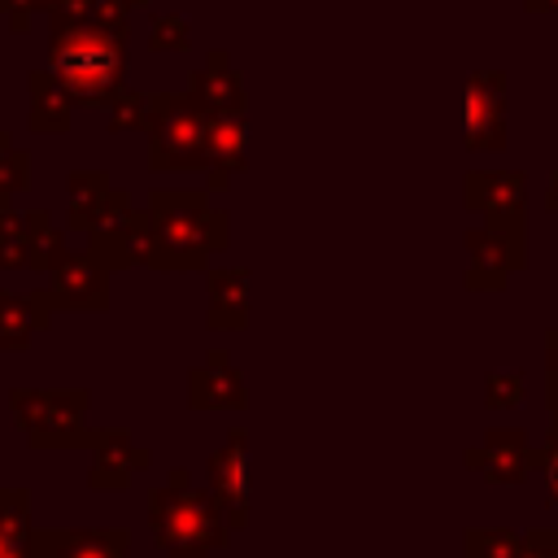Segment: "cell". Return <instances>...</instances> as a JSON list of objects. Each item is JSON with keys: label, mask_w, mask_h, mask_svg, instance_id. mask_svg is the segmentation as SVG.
Here are the masks:
<instances>
[{"label": "cell", "mask_w": 558, "mask_h": 558, "mask_svg": "<svg viewBox=\"0 0 558 558\" xmlns=\"http://www.w3.org/2000/svg\"><path fill=\"white\" fill-rule=\"evenodd\" d=\"M126 70V9L118 0H87L83 13L52 17L48 74L74 105H109Z\"/></svg>", "instance_id": "1"}, {"label": "cell", "mask_w": 558, "mask_h": 558, "mask_svg": "<svg viewBox=\"0 0 558 558\" xmlns=\"http://www.w3.org/2000/svg\"><path fill=\"white\" fill-rule=\"evenodd\" d=\"M231 240V222L205 192L157 187L135 218V266L148 270H209V257Z\"/></svg>", "instance_id": "2"}, {"label": "cell", "mask_w": 558, "mask_h": 558, "mask_svg": "<svg viewBox=\"0 0 558 558\" xmlns=\"http://www.w3.org/2000/svg\"><path fill=\"white\" fill-rule=\"evenodd\" d=\"M148 532L166 558H209L231 541L222 510L205 488L192 484L187 466H170L166 488L148 493Z\"/></svg>", "instance_id": "3"}, {"label": "cell", "mask_w": 558, "mask_h": 558, "mask_svg": "<svg viewBox=\"0 0 558 558\" xmlns=\"http://www.w3.org/2000/svg\"><path fill=\"white\" fill-rule=\"evenodd\" d=\"M87 388H13L9 414L35 449H87Z\"/></svg>", "instance_id": "4"}, {"label": "cell", "mask_w": 558, "mask_h": 558, "mask_svg": "<svg viewBox=\"0 0 558 558\" xmlns=\"http://www.w3.org/2000/svg\"><path fill=\"white\" fill-rule=\"evenodd\" d=\"M209 113L187 92H161L157 118L148 126V166L153 170H205Z\"/></svg>", "instance_id": "5"}, {"label": "cell", "mask_w": 558, "mask_h": 558, "mask_svg": "<svg viewBox=\"0 0 558 558\" xmlns=\"http://www.w3.org/2000/svg\"><path fill=\"white\" fill-rule=\"evenodd\" d=\"M466 209L484 218V227L527 235V174L523 170H471L462 183Z\"/></svg>", "instance_id": "6"}, {"label": "cell", "mask_w": 558, "mask_h": 558, "mask_svg": "<svg viewBox=\"0 0 558 558\" xmlns=\"http://www.w3.org/2000/svg\"><path fill=\"white\" fill-rule=\"evenodd\" d=\"M205 493L222 510L227 527H248V432L231 427L227 440L205 458Z\"/></svg>", "instance_id": "7"}, {"label": "cell", "mask_w": 558, "mask_h": 558, "mask_svg": "<svg viewBox=\"0 0 558 558\" xmlns=\"http://www.w3.org/2000/svg\"><path fill=\"white\" fill-rule=\"evenodd\" d=\"M527 266V235H510L497 227H466V288L501 292L510 275Z\"/></svg>", "instance_id": "8"}, {"label": "cell", "mask_w": 558, "mask_h": 558, "mask_svg": "<svg viewBox=\"0 0 558 558\" xmlns=\"http://www.w3.org/2000/svg\"><path fill=\"white\" fill-rule=\"evenodd\" d=\"M506 74L501 70H475L466 78V148L471 153H501L506 148Z\"/></svg>", "instance_id": "9"}, {"label": "cell", "mask_w": 558, "mask_h": 558, "mask_svg": "<svg viewBox=\"0 0 558 558\" xmlns=\"http://www.w3.org/2000/svg\"><path fill=\"white\" fill-rule=\"evenodd\" d=\"M462 462L488 484H523L536 471V449L527 427H488L484 440L462 453Z\"/></svg>", "instance_id": "10"}, {"label": "cell", "mask_w": 558, "mask_h": 558, "mask_svg": "<svg viewBox=\"0 0 558 558\" xmlns=\"http://www.w3.org/2000/svg\"><path fill=\"white\" fill-rule=\"evenodd\" d=\"M92 466H87V488L96 493H122L140 471L153 466V453L131 440L126 427H100L87 436Z\"/></svg>", "instance_id": "11"}, {"label": "cell", "mask_w": 558, "mask_h": 558, "mask_svg": "<svg viewBox=\"0 0 558 558\" xmlns=\"http://www.w3.org/2000/svg\"><path fill=\"white\" fill-rule=\"evenodd\" d=\"M109 279L113 270L83 248V253H65L48 270V292L57 310H109Z\"/></svg>", "instance_id": "12"}, {"label": "cell", "mask_w": 558, "mask_h": 558, "mask_svg": "<svg viewBox=\"0 0 558 558\" xmlns=\"http://www.w3.org/2000/svg\"><path fill=\"white\" fill-rule=\"evenodd\" d=\"M135 218H140V209L131 205V196H126L122 187H113V192L105 196L100 214L92 218V227L83 231V235H87V253H92L96 262H105L109 270H126V266H135V257H131V244H135Z\"/></svg>", "instance_id": "13"}, {"label": "cell", "mask_w": 558, "mask_h": 558, "mask_svg": "<svg viewBox=\"0 0 558 558\" xmlns=\"http://www.w3.org/2000/svg\"><path fill=\"white\" fill-rule=\"evenodd\" d=\"M126 527H35L31 558H126Z\"/></svg>", "instance_id": "14"}, {"label": "cell", "mask_w": 558, "mask_h": 558, "mask_svg": "<svg viewBox=\"0 0 558 558\" xmlns=\"http://www.w3.org/2000/svg\"><path fill=\"white\" fill-rule=\"evenodd\" d=\"M187 405L192 410H244L248 405L244 375L231 366L227 349H209V357L187 371Z\"/></svg>", "instance_id": "15"}, {"label": "cell", "mask_w": 558, "mask_h": 558, "mask_svg": "<svg viewBox=\"0 0 558 558\" xmlns=\"http://www.w3.org/2000/svg\"><path fill=\"white\" fill-rule=\"evenodd\" d=\"M57 314V301L48 288L35 292H9L0 288V353H22L35 331H48Z\"/></svg>", "instance_id": "16"}, {"label": "cell", "mask_w": 558, "mask_h": 558, "mask_svg": "<svg viewBox=\"0 0 558 558\" xmlns=\"http://www.w3.org/2000/svg\"><path fill=\"white\" fill-rule=\"evenodd\" d=\"M248 153V109L240 113H214L209 118V140H205V174H209V187H227L231 174L244 170V157Z\"/></svg>", "instance_id": "17"}, {"label": "cell", "mask_w": 558, "mask_h": 558, "mask_svg": "<svg viewBox=\"0 0 558 558\" xmlns=\"http://www.w3.org/2000/svg\"><path fill=\"white\" fill-rule=\"evenodd\" d=\"M205 327L209 331H244L248 327V270L218 266L205 270Z\"/></svg>", "instance_id": "18"}, {"label": "cell", "mask_w": 558, "mask_h": 558, "mask_svg": "<svg viewBox=\"0 0 558 558\" xmlns=\"http://www.w3.org/2000/svg\"><path fill=\"white\" fill-rule=\"evenodd\" d=\"M187 96L214 118V113H240L244 109V83L231 70V61L222 52H214L201 70H192L187 78Z\"/></svg>", "instance_id": "19"}, {"label": "cell", "mask_w": 558, "mask_h": 558, "mask_svg": "<svg viewBox=\"0 0 558 558\" xmlns=\"http://www.w3.org/2000/svg\"><path fill=\"white\" fill-rule=\"evenodd\" d=\"M26 83H31V131H44V135L65 131L70 126V109H74V96L48 70H35Z\"/></svg>", "instance_id": "20"}, {"label": "cell", "mask_w": 558, "mask_h": 558, "mask_svg": "<svg viewBox=\"0 0 558 558\" xmlns=\"http://www.w3.org/2000/svg\"><path fill=\"white\" fill-rule=\"evenodd\" d=\"M35 514L26 488H0V558H31Z\"/></svg>", "instance_id": "21"}, {"label": "cell", "mask_w": 558, "mask_h": 558, "mask_svg": "<svg viewBox=\"0 0 558 558\" xmlns=\"http://www.w3.org/2000/svg\"><path fill=\"white\" fill-rule=\"evenodd\" d=\"M109 192H113V183H109L105 170H74V174L65 179V196H70L65 218H70V231H87Z\"/></svg>", "instance_id": "22"}, {"label": "cell", "mask_w": 558, "mask_h": 558, "mask_svg": "<svg viewBox=\"0 0 558 558\" xmlns=\"http://www.w3.org/2000/svg\"><path fill=\"white\" fill-rule=\"evenodd\" d=\"M26 253H31V270H44V275L70 253L65 231L52 222L48 209H31L26 214Z\"/></svg>", "instance_id": "23"}, {"label": "cell", "mask_w": 558, "mask_h": 558, "mask_svg": "<svg viewBox=\"0 0 558 558\" xmlns=\"http://www.w3.org/2000/svg\"><path fill=\"white\" fill-rule=\"evenodd\" d=\"M157 100L161 92H118L105 109H109V131H148L157 118Z\"/></svg>", "instance_id": "24"}, {"label": "cell", "mask_w": 558, "mask_h": 558, "mask_svg": "<svg viewBox=\"0 0 558 558\" xmlns=\"http://www.w3.org/2000/svg\"><path fill=\"white\" fill-rule=\"evenodd\" d=\"M523 532L510 527H466L462 532V558H519Z\"/></svg>", "instance_id": "25"}, {"label": "cell", "mask_w": 558, "mask_h": 558, "mask_svg": "<svg viewBox=\"0 0 558 558\" xmlns=\"http://www.w3.org/2000/svg\"><path fill=\"white\" fill-rule=\"evenodd\" d=\"M523 397H527V375L519 366L484 375V405L488 410H514V405H523Z\"/></svg>", "instance_id": "26"}, {"label": "cell", "mask_w": 558, "mask_h": 558, "mask_svg": "<svg viewBox=\"0 0 558 558\" xmlns=\"http://www.w3.org/2000/svg\"><path fill=\"white\" fill-rule=\"evenodd\" d=\"M536 471H541V480H545V497H549V506L558 510V414L549 418L545 440H541V449H536Z\"/></svg>", "instance_id": "27"}, {"label": "cell", "mask_w": 558, "mask_h": 558, "mask_svg": "<svg viewBox=\"0 0 558 558\" xmlns=\"http://www.w3.org/2000/svg\"><path fill=\"white\" fill-rule=\"evenodd\" d=\"M26 183H31V157H26L22 148H9V153L0 157V196L13 201Z\"/></svg>", "instance_id": "28"}, {"label": "cell", "mask_w": 558, "mask_h": 558, "mask_svg": "<svg viewBox=\"0 0 558 558\" xmlns=\"http://www.w3.org/2000/svg\"><path fill=\"white\" fill-rule=\"evenodd\" d=\"M148 48L153 52H166V48H187V22L179 13H161L153 17V35H148Z\"/></svg>", "instance_id": "29"}, {"label": "cell", "mask_w": 558, "mask_h": 558, "mask_svg": "<svg viewBox=\"0 0 558 558\" xmlns=\"http://www.w3.org/2000/svg\"><path fill=\"white\" fill-rule=\"evenodd\" d=\"M61 4H65V0H0V9H4L9 22H13V31H22L35 9H61Z\"/></svg>", "instance_id": "30"}, {"label": "cell", "mask_w": 558, "mask_h": 558, "mask_svg": "<svg viewBox=\"0 0 558 558\" xmlns=\"http://www.w3.org/2000/svg\"><path fill=\"white\" fill-rule=\"evenodd\" d=\"M523 545L536 558H558V527H532V532H523Z\"/></svg>", "instance_id": "31"}, {"label": "cell", "mask_w": 558, "mask_h": 558, "mask_svg": "<svg viewBox=\"0 0 558 558\" xmlns=\"http://www.w3.org/2000/svg\"><path fill=\"white\" fill-rule=\"evenodd\" d=\"M26 235V214L13 209V201L0 196V240H22Z\"/></svg>", "instance_id": "32"}, {"label": "cell", "mask_w": 558, "mask_h": 558, "mask_svg": "<svg viewBox=\"0 0 558 558\" xmlns=\"http://www.w3.org/2000/svg\"><path fill=\"white\" fill-rule=\"evenodd\" d=\"M545 379L558 384V327L545 331Z\"/></svg>", "instance_id": "33"}, {"label": "cell", "mask_w": 558, "mask_h": 558, "mask_svg": "<svg viewBox=\"0 0 558 558\" xmlns=\"http://www.w3.org/2000/svg\"><path fill=\"white\" fill-rule=\"evenodd\" d=\"M545 209L549 214H558V170L549 174V183H545Z\"/></svg>", "instance_id": "34"}, {"label": "cell", "mask_w": 558, "mask_h": 558, "mask_svg": "<svg viewBox=\"0 0 558 558\" xmlns=\"http://www.w3.org/2000/svg\"><path fill=\"white\" fill-rule=\"evenodd\" d=\"M523 13H558V0H523Z\"/></svg>", "instance_id": "35"}, {"label": "cell", "mask_w": 558, "mask_h": 558, "mask_svg": "<svg viewBox=\"0 0 558 558\" xmlns=\"http://www.w3.org/2000/svg\"><path fill=\"white\" fill-rule=\"evenodd\" d=\"M9 148H13V135H9V131H0V157H4Z\"/></svg>", "instance_id": "36"}, {"label": "cell", "mask_w": 558, "mask_h": 558, "mask_svg": "<svg viewBox=\"0 0 558 558\" xmlns=\"http://www.w3.org/2000/svg\"><path fill=\"white\" fill-rule=\"evenodd\" d=\"M519 558H536V554H532V549H527V545H523V554H519Z\"/></svg>", "instance_id": "37"}]
</instances>
